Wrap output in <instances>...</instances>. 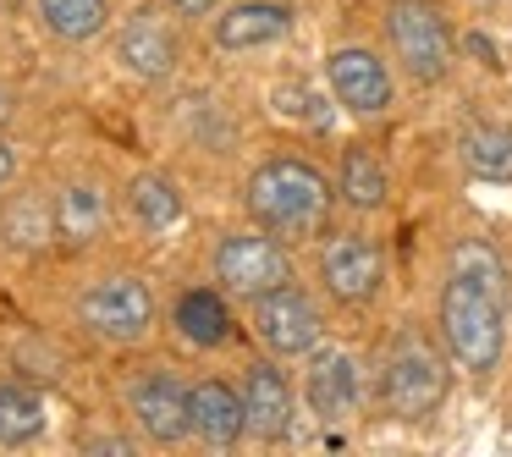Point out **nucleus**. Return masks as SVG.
I'll return each mask as SVG.
<instances>
[{"instance_id": "f257e3e1", "label": "nucleus", "mask_w": 512, "mask_h": 457, "mask_svg": "<svg viewBox=\"0 0 512 457\" xmlns=\"http://www.w3.org/2000/svg\"><path fill=\"white\" fill-rule=\"evenodd\" d=\"M507 303H512V265L490 237H457L446 254V281L435 298V336L446 342L452 364L474 380H490L507 353Z\"/></svg>"}, {"instance_id": "f03ea898", "label": "nucleus", "mask_w": 512, "mask_h": 457, "mask_svg": "<svg viewBox=\"0 0 512 457\" xmlns=\"http://www.w3.org/2000/svg\"><path fill=\"white\" fill-rule=\"evenodd\" d=\"M243 204H248V221L254 226L287 237V243H303V237H320L325 221H331L336 182L298 155H276L265 166H254V177L243 188Z\"/></svg>"}, {"instance_id": "dca6fc26", "label": "nucleus", "mask_w": 512, "mask_h": 457, "mask_svg": "<svg viewBox=\"0 0 512 457\" xmlns=\"http://www.w3.org/2000/svg\"><path fill=\"white\" fill-rule=\"evenodd\" d=\"M336 199H342L347 210H358V215H375V210H386V199H391L386 166H380V160L369 155L364 144L342 149V166H336Z\"/></svg>"}, {"instance_id": "f8f14e48", "label": "nucleus", "mask_w": 512, "mask_h": 457, "mask_svg": "<svg viewBox=\"0 0 512 457\" xmlns=\"http://www.w3.org/2000/svg\"><path fill=\"white\" fill-rule=\"evenodd\" d=\"M177 61H182V39L171 34V23L160 12H133L122 23V34H116V67L127 72V78H138V83H160V78H171L177 72Z\"/></svg>"}, {"instance_id": "412c9836", "label": "nucleus", "mask_w": 512, "mask_h": 457, "mask_svg": "<svg viewBox=\"0 0 512 457\" xmlns=\"http://www.w3.org/2000/svg\"><path fill=\"white\" fill-rule=\"evenodd\" d=\"M0 232L12 237L17 248H39V243H50V237L61 232V221H56V199H45V193H17V199L6 204V215H0Z\"/></svg>"}, {"instance_id": "aec40b11", "label": "nucleus", "mask_w": 512, "mask_h": 457, "mask_svg": "<svg viewBox=\"0 0 512 457\" xmlns=\"http://www.w3.org/2000/svg\"><path fill=\"white\" fill-rule=\"evenodd\" d=\"M50 424L45 413V397L28 391L23 380H0V446H28L39 441Z\"/></svg>"}, {"instance_id": "393cba45", "label": "nucleus", "mask_w": 512, "mask_h": 457, "mask_svg": "<svg viewBox=\"0 0 512 457\" xmlns=\"http://www.w3.org/2000/svg\"><path fill=\"white\" fill-rule=\"evenodd\" d=\"M89 452H116V457H127L133 452V441H116V435H100V441H83Z\"/></svg>"}, {"instance_id": "7ed1b4c3", "label": "nucleus", "mask_w": 512, "mask_h": 457, "mask_svg": "<svg viewBox=\"0 0 512 457\" xmlns=\"http://www.w3.org/2000/svg\"><path fill=\"white\" fill-rule=\"evenodd\" d=\"M446 391H452V353H446V342L413 320L397 325L386 336V347H380V364H375L380 408L402 424H419L446 402Z\"/></svg>"}, {"instance_id": "a878e982", "label": "nucleus", "mask_w": 512, "mask_h": 457, "mask_svg": "<svg viewBox=\"0 0 512 457\" xmlns=\"http://www.w3.org/2000/svg\"><path fill=\"white\" fill-rule=\"evenodd\" d=\"M17 177V155H12V144H6V138H0V188H6V182Z\"/></svg>"}, {"instance_id": "4be33fe9", "label": "nucleus", "mask_w": 512, "mask_h": 457, "mask_svg": "<svg viewBox=\"0 0 512 457\" xmlns=\"http://www.w3.org/2000/svg\"><path fill=\"white\" fill-rule=\"evenodd\" d=\"M463 160L479 177H512V127L507 122H474L463 133Z\"/></svg>"}, {"instance_id": "0eeeda50", "label": "nucleus", "mask_w": 512, "mask_h": 457, "mask_svg": "<svg viewBox=\"0 0 512 457\" xmlns=\"http://www.w3.org/2000/svg\"><path fill=\"white\" fill-rule=\"evenodd\" d=\"M320 287L331 292L342 309H369L386 287V254L369 232H331L320 248Z\"/></svg>"}, {"instance_id": "9d476101", "label": "nucleus", "mask_w": 512, "mask_h": 457, "mask_svg": "<svg viewBox=\"0 0 512 457\" xmlns=\"http://www.w3.org/2000/svg\"><path fill=\"white\" fill-rule=\"evenodd\" d=\"M325 83H331V100L347 116H386L391 100H397L391 67L369 45H336L325 56Z\"/></svg>"}, {"instance_id": "f3484780", "label": "nucleus", "mask_w": 512, "mask_h": 457, "mask_svg": "<svg viewBox=\"0 0 512 457\" xmlns=\"http://www.w3.org/2000/svg\"><path fill=\"white\" fill-rule=\"evenodd\" d=\"M177 331L188 336L193 347H221L232 336V309H226V292L221 287H188L171 309Z\"/></svg>"}, {"instance_id": "423d86ee", "label": "nucleus", "mask_w": 512, "mask_h": 457, "mask_svg": "<svg viewBox=\"0 0 512 457\" xmlns=\"http://www.w3.org/2000/svg\"><path fill=\"white\" fill-rule=\"evenodd\" d=\"M78 325L89 336L111 347H133L155 331V292H149L144 276L133 270H116V276H100L94 287L78 292Z\"/></svg>"}, {"instance_id": "2eb2a0df", "label": "nucleus", "mask_w": 512, "mask_h": 457, "mask_svg": "<svg viewBox=\"0 0 512 457\" xmlns=\"http://www.w3.org/2000/svg\"><path fill=\"white\" fill-rule=\"evenodd\" d=\"M248 435V408H243V386L226 380H199L193 386V441H204L210 452H226Z\"/></svg>"}, {"instance_id": "ddd939ff", "label": "nucleus", "mask_w": 512, "mask_h": 457, "mask_svg": "<svg viewBox=\"0 0 512 457\" xmlns=\"http://www.w3.org/2000/svg\"><path fill=\"white\" fill-rule=\"evenodd\" d=\"M287 34H292V12L281 6V0H237V6H226V12L210 23L215 50H232V56L281 45Z\"/></svg>"}, {"instance_id": "1a4fd4ad", "label": "nucleus", "mask_w": 512, "mask_h": 457, "mask_svg": "<svg viewBox=\"0 0 512 457\" xmlns=\"http://www.w3.org/2000/svg\"><path fill=\"white\" fill-rule=\"evenodd\" d=\"M303 402L320 424H347L364 408V358L342 342H320L303 369Z\"/></svg>"}, {"instance_id": "6ab92c4d", "label": "nucleus", "mask_w": 512, "mask_h": 457, "mask_svg": "<svg viewBox=\"0 0 512 457\" xmlns=\"http://www.w3.org/2000/svg\"><path fill=\"white\" fill-rule=\"evenodd\" d=\"M127 204H133V215L149 226V232H171V226L188 215L182 188L171 177H160V171H144V177L127 182Z\"/></svg>"}, {"instance_id": "6e6552de", "label": "nucleus", "mask_w": 512, "mask_h": 457, "mask_svg": "<svg viewBox=\"0 0 512 457\" xmlns=\"http://www.w3.org/2000/svg\"><path fill=\"white\" fill-rule=\"evenodd\" d=\"M254 336L270 358H309L325 342V314L303 287H276L254 298Z\"/></svg>"}, {"instance_id": "b1692460", "label": "nucleus", "mask_w": 512, "mask_h": 457, "mask_svg": "<svg viewBox=\"0 0 512 457\" xmlns=\"http://www.w3.org/2000/svg\"><path fill=\"white\" fill-rule=\"evenodd\" d=\"M166 6H171L177 17H210L215 6H221V0H166Z\"/></svg>"}, {"instance_id": "9b49d317", "label": "nucleus", "mask_w": 512, "mask_h": 457, "mask_svg": "<svg viewBox=\"0 0 512 457\" xmlns=\"http://www.w3.org/2000/svg\"><path fill=\"white\" fill-rule=\"evenodd\" d=\"M127 413L155 446H182L193 435V386H182L171 369H149L127 386Z\"/></svg>"}, {"instance_id": "a211bd4d", "label": "nucleus", "mask_w": 512, "mask_h": 457, "mask_svg": "<svg viewBox=\"0 0 512 457\" xmlns=\"http://www.w3.org/2000/svg\"><path fill=\"white\" fill-rule=\"evenodd\" d=\"M34 12L67 45H89L111 28V0H34Z\"/></svg>"}, {"instance_id": "4468645a", "label": "nucleus", "mask_w": 512, "mask_h": 457, "mask_svg": "<svg viewBox=\"0 0 512 457\" xmlns=\"http://www.w3.org/2000/svg\"><path fill=\"white\" fill-rule=\"evenodd\" d=\"M243 408H248V435L254 441H287L292 435V386L270 358H254L243 369Z\"/></svg>"}, {"instance_id": "39448f33", "label": "nucleus", "mask_w": 512, "mask_h": 457, "mask_svg": "<svg viewBox=\"0 0 512 457\" xmlns=\"http://www.w3.org/2000/svg\"><path fill=\"white\" fill-rule=\"evenodd\" d=\"M210 276L221 281L226 298H265V292L287 287L292 281V254H287V237L265 232V226H243V232H221L210 254Z\"/></svg>"}, {"instance_id": "20e7f679", "label": "nucleus", "mask_w": 512, "mask_h": 457, "mask_svg": "<svg viewBox=\"0 0 512 457\" xmlns=\"http://www.w3.org/2000/svg\"><path fill=\"white\" fill-rule=\"evenodd\" d=\"M380 28H386L391 61L408 72V83L435 89V83L452 72L457 39H452V23H446V12L435 6V0H386Z\"/></svg>"}, {"instance_id": "5701e85b", "label": "nucleus", "mask_w": 512, "mask_h": 457, "mask_svg": "<svg viewBox=\"0 0 512 457\" xmlns=\"http://www.w3.org/2000/svg\"><path fill=\"white\" fill-rule=\"evenodd\" d=\"M56 221H61L67 243H89L105 226V193L94 182H72L67 193H56Z\"/></svg>"}]
</instances>
